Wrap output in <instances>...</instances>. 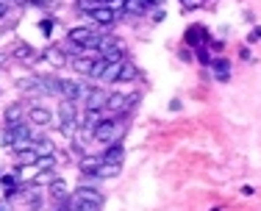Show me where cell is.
Here are the masks:
<instances>
[{
  "label": "cell",
  "mask_w": 261,
  "mask_h": 211,
  "mask_svg": "<svg viewBox=\"0 0 261 211\" xmlns=\"http://www.w3.org/2000/svg\"><path fill=\"white\" fill-rule=\"evenodd\" d=\"M0 142H3L6 147H11V153L34 147V125H31V122H22V125L6 128L3 136H0Z\"/></svg>",
  "instance_id": "cell-1"
},
{
  "label": "cell",
  "mask_w": 261,
  "mask_h": 211,
  "mask_svg": "<svg viewBox=\"0 0 261 211\" xmlns=\"http://www.w3.org/2000/svg\"><path fill=\"white\" fill-rule=\"evenodd\" d=\"M122 134H125V120H120V117H109V120H103L100 125H97L95 139L100 142V145H114Z\"/></svg>",
  "instance_id": "cell-2"
},
{
  "label": "cell",
  "mask_w": 261,
  "mask_h": 211,
  "mask_svg": "<svg viewBox=\"0 0 261 211\" xmlns=\"http://www.w3.org/2000/svg\"><path fill=\"white\" fill-rule=\"evenodd\" d=\"M59 117H61V134H67V136L75 134V125H81L78 122V103L61 100L59 103Z\"/></svg>",
  "instance_id": "cell-3"
},
{
  "label": "cell",
  "mask_w": 261,
  "mask_h": 211,
  "mask_svg": "<svg viewBox=\"0 0 261 211\" xmlns=\"http://www.w3.org/2000/svg\"><path fill=\"white\" fill-rule=\"evenodd\" d=\"M89 92L92 89L86 84H81V81H72V78L61 81V97H64V100H72V103L86 100V95H89Z\"/></svg>",
  "instance_id": "cell-4"
},
{
  "label": "cell",
  "mask_w": 261,
  "mask_h": 211,
  "mask_svg": "<svg viewBox=\"0 0 261 211\" xmlns=\"http://www.w3.org/2000/svg\"><path fill=\"white\" fill-rule=\"evenodd\" d=\"M136 100H139V95H109V100H106V109L109 111H128V109H134Z\"/></svg>",
  "instance_id": "cell-5"
},
{
  "label": "cell",
  "mask_w": 261,
  "mask_h": 211,
  "mask_svg": "<svg viewBox=\"0 0 261 211\" xmlns=\"http://www.w3.org/2000/svg\"><path fill=\"white\" fill-rule=\"evenodd\" d=\"M97 59H100L97 53H89V56H78V59H72L70 64H72V70H75V72H84V75H92V70H95Z\"/></svg>",
  "instance_id": "cell-6"
},
{
  "label": "cell",
  "mask_w": 261,
  "mask_h": 211,
  "mask_svg": "<svg viewBox=\"0 0 261 211\" xmlns=\"http://www.w3.org/2000/svg\"><path fill=\"white\" fill-rule=\"evenodd\" d=\"M122 159H125V147H122L120 142L109 145V147L100 153V161H103V164H122Z\"/></svg>",
  "instance_id": "cell-7"
},
{
  "label": "cell",
  "mask_w": 261,
  "mask_h": 211,
  "mask_svg": "<svg viewBox=\"0 0 261 211\" xmlns=\"http://www.w3.org/2000/svg\"><path fill=\"white\" fill-rule=\"evenodd\" d=\"M106 100H109V95H106L103 89H92L89 95H86V111H100L106 109Z\"/></svg>",
  "instance_id": "cell-8"
},
{
  "label": "cell",
  "mask_w": 261,
  "mask_h": 211,
  "mask_svg": "<svg viewBox=\"0 0 261 211\" xmlns=\"http://www.w3.org/2000/svg\"><path fill=\"white\" fill-rule=\"evenodd\" d=\"M28 122H31V125H50L53 114L47 109H42V106H34V109L28 111Z\"/></svg>",
  "instance_id": "cell-9"
},
{
  "label": "cell",
  "mask_w": 261,
  "mask_h": 211,
  "mask_svg": "<svg viewBox=\"0 0 261 211\" xmlns=\"http://www.w3.org/2000/svg\"><path fill=\"white\" fill-rule=\"evenodd\" d=\"M117 14H120V11H114L111 6H100L97 11H92V20H95L97 25H111V22L117 20Z\"/></svg>",
  "instance_id": "cell-10"
},
{
  "label": "cell",
  "mask_w": 261,
  "mask_h": 211,
  "mask_svg": "<svg viewBox=\"0 0 261 211\" xmlns=\"http://www.w3.org/2000/svg\"><path fill=\"white\" fill-rule=\"evenodd\" d=\"M100 156H84L81 159V164H78V170L84 172V175H95L97 178V172H100Z\"/></svg>",
  "instance_id": "cell-11"
},
{
  "label": "cell",
  "mask_w": 261,
  "mask_h": 211,
  "mask_svg": "<svg viewBox=\"0 0 261 211\" xmlns=\"http://www.w3.org/2000/svg\"><path fill=\"white\" fill-rule=\"evenodd\" d=\"M103 122V114L100 111H86V117H84V122H81V131H86V134H92L95 136V131H97V125Z\"/></svg>",
  "instance_id": "cell-12"
},
{
  "label": "cell",
  "mask_w": 261,
  "mask_h": 211,
  "mask_svg": "<svg viewBox=\"0 0 261 211\" xmlns=\"http://www.w3.org/2000/svg\"><path fill=\"white\" fill-rule=\"evenodd\" d=\"M186 42H189V45H206L208 42V34H206V28L203 25H192L189 31H186Z\"/></svg>",
  "instance_id": "cell-13"
},
{
  "label": "cell",
  "mask_w": 261,
  "mask_h": 211,
  "mask_svg": "<svg viewBox=\"0 0 261 211\" xmlns=\"http://www.w3.org/2000/svg\"><path fill=\"white\" fill-rule=\"evenodd\" d=\"M75 197H84V200H89V203L103 206V192H97L95 186H78V189H75Z\"/></svg>",
  "instance_id": "cell-14"
},
{
  "label": "cell",
  "mask_w": 261,
  "mask_h": 211,
  "mask_svg": "<svg viewBox=\"0 0 261 211\" xmlns=\"http://www.w3.org/2000/svg\"><path fill=\"white\" fill-rule=\"evenodd\" d=\"M125 64L128 61H114V64H109L106 67V72H103V84H111V81H120L122 78V70H125Z\"/></svg>",
  "instance_id": "cell-15"
},
{
  "label": "cell",
  "mask_w": 261,
  "mask_h": 211,
  "mask_svg": "<svg viewBox=\"0 0 261 211\" xmlns=\"http://www.w3.org/2000/svg\"><path fill=\"white\" fill-rule=\"evenodd\" d=\"M34 150L39 153V159H42V156H56V147H53V142L47 139V136H39V139H34Z\"/></svg>",
  "instance_id": "cell-16"
},
{
  "label": "cell",
  "mask_w": 261,
  "mask_h": 211,
  "mask_svg": "<svg viewBox=\"0 0 261 211\" xmlns=\"http://www.w3.org/2000/svg\"><path fill=\"white\" fill-rule=\"evenodd\" d=\"M6 122H9V128H14V125H22V122H25V120H22V109H20L17 103L6 109Z\"/></svg>",
  "instance_id": "cell-17"
},
{
  "label": "cell",
  "mask_w": 261,
  "mask_h": 211,
  "mask_svg": "<svg viewBox=\"0 0 261 211\" xmlns=\"http://www.w3.org/2000/svg\"><path fill=\"white\" fill-rule=\"evenodd\" d=\"M70 211H100V206H97V203L84 200V197H75V195H72V200H70Z\"/></svg>",
  "instance_id": "cell-18"
},
{
  "label": "cell",
  "mask_w": 261,
  "mask_h": 211,
  "mask_svg": "<svg viewBox=\"0 0 261 211\" xmlns=\"http://www.w3.org/2000/svg\"><path fill=\"white\" fill-rule=\"evenodd\" d=\"M14 159L20 161V164H36V161H39V153H36L34 147H25V150H17Z\"/></svg>",
  "instance_id": "cell-19"
},
{
  "label": "cell",
  "mask_w": 261,
  "mask_h": 211,
  "mask_svg": "<svg viewBox=\"0 0 261 211\" xmlns=\"http://www.w3.org/2000/svg\"><path fill=\"white\" fill-rule=\"evenodd\" d=\"M42 86H45V95H61V81L59 78L42 75Z\"/></svg>",
  "instance_id": "cell-20"
},
{
  "label": "cell",
  "mask_w": 261,
  "mask_h": 211,
  "mask_svg": "<svg viewBox=\"0 0 261 211\" xmlns=\"http://www.w3.org/2000/svg\"><path fill=\"white\" fill-rule=\"evenodd\" d=\"M211 67H214V72H217V81H228L231 75H228V59H214L211 61Z\"/></svg>",
  "instance_id": "cell-21"
},
{
  "label": "cell",
  "mask_w": 261,
  "mask_h": 211,
  "mask_svg": "<svg viewBox=\"0 0 261 211\" xmlns=\"http://www.w3.org/2000/svg\"><path fill=\"white\" fill-rule=\"evenodd\" d=\"M122 164H100V172H97V178H114L120 175Z\"/></svg>",
  "instance_id": "cell-22"
},
{
  "label": "cell",
  "mask_w": 261,
  "mask_h": 211,
  "mask_svg": "<svg viewBox=\"0 0 261 211\" xmlns=\"http://www.w3.org/2000/svg\"><path fill=\"white\" fill-rule=\"evenodd\" d=\"M147 3L145 0H125V11H130V14H145Z\"/></svg>",
  "instance_id": "cell-23"
},
{
  "label": "cell",
  "mask_w": 261,
  "mask_h": 211,
  "mask_svg": "<svg viewBox=\"0 0 261 211\" xmlns=\"http://www.w3.org/2000/svg\"><path fill=\"white\" fill-rule=\"evenodd\" d=\"M53 164H56V156H42V159L34 164V170H39V172H50V170H53Z\"/></svg>",
  "instance_id": "cell-24"
},
{
  "label": "cell",
  "mask_w": 261,
  "mask_h": 211,
  "mask_svg": "<svg viewBox=\"0 0 261 211\" xmlns=\"http://www.w3.org/2000/svg\"><path fill=\"white\" fill-rule=\"evenodd\" d=\"M100 6H106V3H100V0H78V9H81V11H86V14L97 11Z\"/></svg>",
  "instance_id": "cell-25"
},
{
  "label": "cell",
  "mask_w": 261,
  "mask_h": 211,
  "mask_svg": "<svg viewBox=\"0 0 261 211\" xmlns=\"http://www.w3.org/2000/svg\"><path fill=\"white\" fill-rule=\"evenodd\" d=\"M0 181H3V186H6V195H14L17 192V175H3Z\"/></svg>",
  "instance_id": "cell-26"
},
{
  "label": "cell",
  "mask_w": 261,
  "mask_h": 211,
  "mask_svg": "<svg viewBox=\"0 0 261 211\" xmlns=\"http://www.w3.org/2000/svg\"><path fill=\"white\" fill-rule=\"evenodd\" d=\"M64 181H53L50 183V195H53V200H61V197H64Z\"/></svg>",
  "instance_id": "cell-27"
},
{
  "label": "cell",
  "mask_w": 261,
  "mask_h": 211,
  "mask_svg": "<svg viewBox=\"0 0 261 211\" xmlns=\"http://www.w3.org/2000/svg\"><path fill=\"white\" fill-rule=\"evenodd\" d=\"M14 56H17V59H22V61H31L28 56H34V59H36V53L31 50L28 45H17V50H14Z\"/></svg>",
  "instance_id": "cell-28"
},
{
  "label": "cell",
  "mask_w": 261,
  "mask_h": 211,
  "mask_svg": "<svg viewBox=\"0 0 261 211\" xmlns=\"http://www.w3.org/2000/svg\"><path fill=\"white\" fill-rule=\"evenodd\" d=\"M45 56H47V61H50L53 67H61V64H64V56H61L59 50H47Z\"/></svg>",
  "instance_id": "cell-29"
},
{
  "label": "cell",
  "mask_w": 261,
  "mask_h": 211,
  "mask_svg": "<svg viewBox=\"0 0 261 211\" xmlns=\"http://www.w3.org/2000/svg\"><path fill=\"white\" fill-rule=\"evenodd\" d=\"M11 11V0H0V20Z\"/></svg>",
  "instance_id": "cell-30"
},
{
  "label": "cell",
  "mask_w": 261,
  "mask_h": 211,
  "mask_svg": "<svg viewBox=\"0 0 261 211\" xmlns=\"http://www.w3.org/2000/svg\"><path fill=\"white\" fill-rule=\"evenodd\" d=\"M247 39H250V42H258V39H261V28H253V31H250V36H247Z\"/></svg>",
  "instance_id": "cell-31"
},
{
  "label": "cell",
  "mask_w": 261,
  "mask_h": 211,
  "mask_svg": "<svg viewBox=\"0 0 261 211\" xmlns=\"http://www.w3.org/2000/svg\"><path fill=\"white\" fill-rule=\"evenodd\" d=\"M197 56H200V61H203V64H211V61H214V59H211V56H208L206 50H200V53H197Z\"/></svg>",
  "instance_id": "cell-32"
},
{
  "label": "cell",
  "mask_w": 261,
  "mask_h": 211,
  "mask_svg": "<svg viewBox=\"0 0 261 211\" xmlns=\"http://www.w3.org/2000/svg\"><path fill=\"white\" fill-rule=\"evenodd\" d=\"M184 6H186V9H197V6H200V0H184Z\"/></svg>",
  "instance_id": "cell-33"
},
{
  "label": "cell",
  "mask_w": 261,
  "mask_h": 211,
  "mask_svg": "<svg viewBox=\"0 0 261 211\" xmlns=\"http://www.w3.org/2000/svg\"><path fill=\"white\" fill-rule=\"evenodd\" d=\"M31 3H34V6H50L53 0H31Z\"/></svg>",
  "instance_id": "cell-34"
},
{
  "label": "cell",
  "mask_w": 261,
  "mask_h": 211,
  "mask_svg": "<svg viewBox=\"0 0 261 211\" xmlns=\"http://www.w3.org/2000/svg\"><path fill=\"white\" fill-rule=\"evenodd\" d=\"M0 211H9V200H0Z\"/></svg>",
  "instance_id": "cell-35"
},
{
  "label": "cell",
  "mask_w": 261,
  "mask_h": 211,
  "mask_svg": "<svg viewBox=\"0 0 261 211\" xmlns=\"http://www.w3.org/2000/svg\"><path fill=\"white\" fill-rule=\"evenodd\" d=\"M6 59H9V56H6V53H0V67L6 64Z\"/></svg>",
  "instance_id": "cell-36"
},
{
  "label": "cell",
  "mask_w": 261,
  "mask_h": 211,
  "mask_svg": "<svg viewBox=\"0 0 261 211\" xmlns=\"http://www.w3.org/2000/svg\"><path fill=\"white\" fill-rule=\"evenodd\" d=\"M211 211H222V208H211Z\"/></svg>",
  "instance_id": "cell-37"
}]
</instances>
